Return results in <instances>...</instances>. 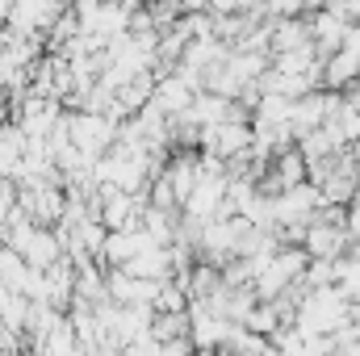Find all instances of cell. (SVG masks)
Here are the masks:
<instances>
[{
	"instance_id": "cell-1",
	"label": "cell",
	"mask_w": 360,
	"mask_h": 356,
	"mask_svg": "<svg viewBox=\"0 0 360 356\" xmlns=\"http://www.w3.org/2000/svg\"><path fill=\"white\" fill-rule=\"evenodd\" d=\"M319 72H323V80H327L331 89H344V84H352V80L360 76V55L348 51V46H340V51L331 55V63L319 68Z\"/></svg>"
},
{
	"instance_id": "cell-2",
	"label": "cell",
	"mask_w": 360,
	"mask_h": 356,
	"mask_svg": "<svg viewBox=\"0 0 360 356\" xmlns=\"http://www.w3.org/2000/svg\"><path fill=\"white\" fill-rule=\"evenodd\" d=\"M344 235L360 243V201H352V210H344Z\"/></svg>"
}]
</instances>
